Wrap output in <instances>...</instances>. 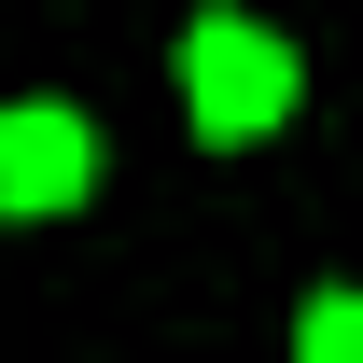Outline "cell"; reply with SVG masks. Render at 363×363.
I'll return each instance as SVG.
<instances>
[{"mask_svg":"<svg viewBox=\"0 0 363 363\" xmlns=\"http://www.w3.org/2000/svg\"><path fill=\"white\" fill-rule=\"evenodd\" d=\"M294 335H308V363H363V294H321Z\"/></svg>","mask_w":363,"mask_h":363,"instance_id":"cell-3","label":"cell"},{"mask_svg":"<svg viewBox=\"0 0 363 363\" xmlns=\"http://www.w3.org/2000/svg\"><path fill=\"white\" fill-rule=\"evenodd\" d=\"M84 182H98V140H84V112H56V98L0 112V196H14V210H70Z\"/></svg>","mask_w":363,"mask_h":363,"instance_id":"cell-2","label":"cell"},{"mask_svg":"<svg viewBox=\"0 0 363 363\" xmlns=\"http://www.w3.org/2000/svg\"><path fill=\"white\" fill-rule=\"evenodd\" d=\"M182 98H196L210 140H266L279 112H294V43L252 28V14H196V43H182Z\"/></svg>","mask_w":363,"mask_h":363,"instance_id":"cell-1","label":"cell"}]
</instances>
